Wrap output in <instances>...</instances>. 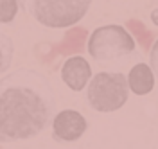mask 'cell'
<instances>
[{
	"label": "cell",
	"mask_w": 158,
	"mask_h": 149,
	"mask_svg": "<svg viewBox=\"0 0 158 149\" xmlns=\"http://www.w3.org/2000/svg\"><path fill=\"white\" fill-rule=\"evenodd\" d=\"M56 113V93L41 72L18 68L0 79V144L41 135Z\"/></svg>",
	"instance_id": "cell-1"
},
{
	"label": "cell",
	"mask_w": 158,
	"mask_h": 149,
	"mask_svg": "<svg viewBox=\"0 0 158 149\" xmlns=\"http://www.w3.org/2000/svg\"><path fill=\"white\" fill-rule=\"evenodd\" d=\"M20 6L43 27L69 29L85 18L92 0H20Z\"/></svg>",
	"instance_id": "cell-2"
},
{
	"label": "cell",
	"mask_w": 158,
	"mask_h": 149,
	"mask_svg": "<svg viewBox=\"0 0 158 149\" xmlns=\"http://www.w3.org/2000/svg\"><path fill=\"white\" fill-rule=\"evenodd\" d=\"M128 97V77L122 72H99L90 77L86 85V102L99 113H111L120 110Z\"/></svg>",
	"instance_id": "cell-3"
},
{
	"label": "cell",
	"mask_w": 158,
	"mask_h": 149,
	"mask_svg": "<svg viewBox=\"0 0 158 149\" xmlns=\"http://www.w3.org/2000/svg\"><path fill=\"white\" fill-rule=\"evenodd\" d=\"M135 40L122 25H102L94 29L88 38V54L97 63L120 61L133 54Z\"/></svg>",
	"instance_id": "cell-4"
},
{
	"label": "cell",
	"mask_w": 158,
	"mask_h": 149,
	"mask_svg": "<svg viewBox=\"0 0 158 149\" xmlns=\"http://www.w3.org/2000/svg\"><path fill=\"white\" fill-rule=\"evenodd\" d=\"M88 128L86 119L76 110L58 111L52 119V139L56 142H76Z\"/></svg>",
	"instance_id": "cell-5"
},
{
	"label": "cell",
	"mask_w": 158,
	"mask_h": 149,
	"mask_svg": "<svg viewBox=\"0 0 158 149\" xmlns=\"http://www.w3.org/2000/svg\"><path fill=\"white\" fill-rule=\"evenodd\" d=\"M92 77L90 63L83 56H72L61 67V79L72 92H81Z\"/></svg>",
	"instance_id": "cell-6"
},
{
	"label": "cell",
	"mask_w": 158,
	"mask_h": 149,
	"mask_svg": "<svg viewBox=\"0 0 158 149\" xmlns=\"http://www.w3.org/2000/svg\"><path fill=\"white\" fill-rule=\"evenodd\" d=\"M129 90L137 95H146L155 88V72L146 63H137L128 74Z\"/></svg>",
	"instance_id": "cell-7"
},
{
	"label": "cell",
	"mask_w": 158,
	"mask_h": 149,
	"mask_svg": "<svg viewBox=\"0 0 158 149\" xmlns=\"http://www.w3.org/2000/svg\"><path fill=\"white\" fill-rule=\"evenodd\" d=\"M13 54H15V43L6 32L0 31V74L7 72V68L11 67Z\"/></svg>",
	"instance_id": "cell-8"
},
{
	"label": "cell",
	"mask_w": 158,
	"mask_h": 149,
	"mask_svg": "<svg viewBox=\"0 0 158 149\" xmlns=\"http://www.w3.org/2000/svg\"><path fill=\"white\" fill-rule=\"evenodd\" d=\"M20 11V0H0V23L11 25Z\"/></svg>",
	"instance_id": "cell-9"
},
{
	"label": "cell",
	"mask_w": 158,
	"mask_h": 149,
	"mask_svg": "<svg viewBox=\"0 0 158 149\" xmlns=\"http://www.w3.org/2000/svg\"><path fill=\"white\" fill-rule=\"evenodd\" d=\"M149 67L155 72V77H158V40L155 45L151 47V54H149Z\"/></svg>",
	"instance_id": "cell-10"
}]
</instances>
